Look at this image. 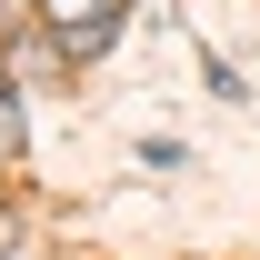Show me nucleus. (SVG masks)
Returning <instances> with one entry per match:
<instances>
[{
    "label": "nucleus",
    "mask_w": 260,
    "mask_h": 260,
    "mask_svg": "<svg viewBox=\"0 0 260 260\" xmlns=\"http://www.w3.org/2000/svg\"><path fill=\"white\" fill-rule=\"evenodd\" d=\"M120 10H130V0H40V20L60 30L70 60H100V50H110V30H120Z\"/></svg>",
    "instance_id": "1"
},
{
    "label": "nucleus",
    "mask_w": 260,
    "mask_h": 260,
    "mask_svg": "<svg viewBox=\"0 0 260 260\" xmlns=\"http://www.w3.org/2000/svg\"><path fill=\"white\" fill-rule=\"evenodd\" d=\"M0 160H20V100L0 90Z\"/></svg>",
    "instance_id": "2"
}]
</instances>
